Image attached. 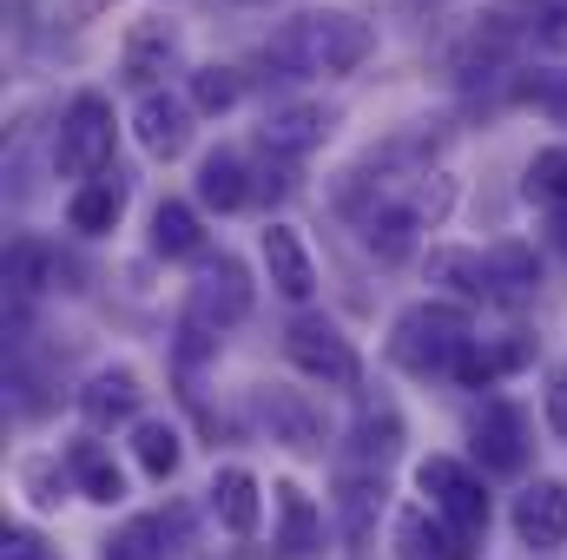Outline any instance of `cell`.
<instances>
[{
	"label": "cell",
	"mask_w": 567,
	"mask_h": 560,
	"mask_svg": "<svg viewBox=\"0 0 567 560\" xmlns=\"http://www.w3.org/2000/svg\"><path fill=\"white\" fill-rule=\"evenodd\" d=\"M265 271H271V283H278L290 303H303V297L317 290L310 251H303V238H297L290 225H271V231H265Z\"/></svg>",
	"instance_id": "5bb4252c"
},
{
	"label": "cell",
	"mask_w": 567,
	"mask_h": 560,
	"mask_svg": "<svg viewBox=\"0 0 567 560\" xmlns=\"http://www.w3.org/2000/svg\"><path fill=\"white\" fill-rule=\"evenodd\" d=\"M0 560H53V554L40 548V535H27V528H7V548H0Z\"/></svg>",
	"instance_id": "836d02e7"
},
{
	"label": "cell",
	"mask_w": 567,
	"mask_h": 560,
	"mask_svg": "<svg viewBox=\"0 0 567 560\" xmlns=\"http://www.w3.org/2000/svg\"><path fill=\"white\" fill-rule=\"evenodd\" d=\"M212 508H218V521H225L231 535H251V528H258V481H251L245 468H225V475L212 481Z\"/></svg>",
	"instance_id": "d4e9b609"
},
{
	"label": "cell",
	"mask_w": 567,
	"mask_h": 560,
	"mask_svg": "<svg viewBox=\"0 0 567 560\" xmlns=\"http://www.w3.org/2000/svg\"><path fill=\"white\" fill-rule=\"evenodd\" d=\"M515 535L528 548H561L567 541V488L561 481H528L515 495Z\"/></svg>",
	"instance_id": "ba28073f"
},
{
	"label": "cell",
	"mask_w": 567,
	"mask_h": 560,
	"mask_svg": "<svg viewBox=\"0 0 567 560\" xmlns=\"http://www.w3.org/2000/svg\"><path fill=\"white\" fill-rule=\"evenodd\" d=\"M475 455H482V468H495V475H522V462H528V416L515 409V403H482L475 409Z\"/></svg>",
	"instance_id": "52a82bcc"
},
{
	"label": "cell",
	"mask_w": 567,
	"mask_h": 560,
	"mask_svg": "<svg viewBox=\"0 0 567 560\" xmlns=\"http://www.w3.org/2000/svg\"><path fill=\"white\" fill-rule=\"evenodd\" d=\"M66 475L80 481L86 501H106V508L126 501V475H120V462H113L100 442H73V448H66Z\"/></svg>",
	"instance_id": "ffe728a7"
},
{
	"label": "cell",
	"mask_w": 567,
	"mask_h": 560,
	"mask_svg": "<svg viewBox=\"0 0 567 560\" xmlns=\"http://www.w3.org/2000/svg\"><path fill=\"white\" fill-rule=\"evenodd\" d=\"M548 238H555V251L567 258V211H548Z\"/></svg>",
	"instance_id": "d590c367"
},
{
	"label": "cell",
	"mask_w": 567,
	"mask_h": 560,
	"mask_svg": "<svg viewBox=\"0 0 567 560\" xmlns=\"http://www.w3.org/2000/svg\"><path fill=\"white\" fill-rule=\"evenodd\" d=\"M238 106V73L231 66H198L192 73V113H231Z\"/></svg>",
	"instance_id": "4dcf8cb0"
},
{
	"label": "cell",
	"mask_w": 567,
	"mask_h": 560,
	"mask_svg": "<svg viewBox=\"0 0 567 560\" xmlns=\"http://www.w3.org/2000/svg\"><path fill=\"white\" fill-rule=\"evenodd\" d=\"M528 33L542 40V46H567V0H528Z\"/></svg>",
	"instance_id": "d6a6232c"
},
{
	"label": "cell",
	"mask_w": 567,
	"mask_h": 560,
	"mask_svg": "<svg viewBox=\"0 0 567 560\" xmlns=\"http://www.w3.org/2000/svg\"><path fill=\"white\" fill-rule=\"evenodd\" d=\"M403 541H410V554H435V560H475V535H462V528H423V515H403Z\"/></svg>",
	"instance_id": "f1b7e54d"
},
{
	"label": "cell",
	"mask_w": 567,
	"mask_h": 560,
	"mask_svg": "<svg viewBox=\"0 0 567 560\" xmlns=\"http://www.w3.org/2000/svg\"><path fill=\"white\" fill-rule=\"evenodd\" d=\"M337 508H343V535L363 548V541H370V528H377V515H383V481L343 475V488H337Z\"/></svg>",
	"instance_id": "484cf974"
},
{
	"label": "cell",
	"mask_w": 567,
	"mask_h": 560,
	"mask_svg": "<svg viewBox=\"0 0 567 560\" xmlns=\"http://www.w3.org/2000/svg\"><path fill=\"white\" fill-rule=\"evenodd\" d=\"M245 310H251V278H245V265H238V258H212V265L198 271V283H192L185 323L205 330V336H218V330L245 323Z\"/></svg>",
	"instance_id": "5b68a950"
},
{
	"label": "cell",
	"mask_w": 567,
	"mask_h": 560,
	"mask_svg": "<svg viewBox=\"0 0 567 560\" xmlns=\"http://www.w3.org/2000/svg\"><path fill=\"white\" fill-rule=\"evenodd\" d=\"M416 488L442 508V521H449V528H462V535H475V541H482V528H488V495H482V481H475L462 462L429 455L423 468H416Z\"/></svg>",
	"instance_id": "8992f818"
},
{
	"label": "cell",
	"mask_w": 567,
	"mask_h": 560,
	"mask_svg": "<svg viewBox=\"0 0 567 560\" xmlns=\"http://www.w3.org/2000/svg\"><path fill=\"white\" fill-rule=\"evenodd\" d=\"M548 428H555V435H567V370H555V376H548Z\"/></svg>",
	"instance_id": "e575fe53"
},
{
	"label": "cell",
	"mask_w": 567,
	"mask_h": 560,
	"mask_svg": "<svg viewBox=\"0 0 567 560\" xmlns=\"http://www.w3.org/2000/svg\"><path fill=\"white\" fill-rule=\"evenodd\" d=\"M429 283H449L462 303H495L488 258H482V251H462V245H442V251H429Z\"/></svg>",
	"instance_id": "4fadbf2b"
},
{
	"label": "cell",
	"mask_w": 567,
	"mask_h": 560,
	"mask_svg": "<svg viewBox=\"0 0 567 560\" xmlns=\"http://www.w3.org/2000/svg\"><path fill=\"white\" fill-rule=\"evenodd\" d=\"M172 535H185V515H140V521H126L113 541H106V560H165V541Z\"/></svg>",
	"instance_id": "7402d4cb"
},
{
	"label": "cell",
	"mask_w": 567,
	"mask_h": 560,
	"mask_svg": "<svg viewBox=\"0 0 567 560\" xmlns=\"http://www.w3.org/2000/svg\"><path fill=\"white\" fill-rule=\"evenodd\" d=\"M488 278H495V303H508V310H522V303H535V290H542V265H535V251L528 245H495L488 251Z\"/></svg>",
	"instance_id": "ac0fdd59"
},
{
	"label": "cell",
	"mask_w": 567,
	"mask_h": 560,
	"mask_svg": "<svg viewBox=\"0 0 567 560\" xmlns=\"http://www.w3.org/2000/svg\"><path fill=\"white\" fill-rule=\"evenodd\" d=\"M515 100L567 126V73H515Z\"/></svg>",
	"instance_id": "f546056e"
},
{
	"label": "cell",
	"mask_w": 567,
	"mask_h": 560,
	"mask_svg": "<svg viewBox=\"0 0 567 560\" xmlns=\"http://www.w3.org/2000/svg\"><path fill=\"white\" fill-rule=\"evenodd\" d=\"M133 455H140V468L152 481H172V475H178V455H185V448H178V428H172V422H140V428H133Z\"/></svg>",
	"instance_id": "4316f807"
},
{
	"label": "cell",
	"mask_w": 567,
	"mask_h": 560,
	"mask_svg": "<svg viewBox=\"0 0 567 560\" xmlns=\"http://www.w3.org/2000/svg\"><path fill=\"white\" fill-rule=\"evenodd\" d=\"M528 356H535V343H528V336H508V343H468V350L455 356V370H449V376H455L462 390H495V383H502L508 370H522Z\"/></svg>",
	"instance_id": "8fae6325"
},
{
	"label": "cell",
	"mask_w": 567,
	"mask_h": 560,
	"mask_svg": "<svg viewBox=\"0 0 567 560\" xmlns=\"http://www.w3.org/2000/svg\"><path fill=\"white\" fill-rule=\"evenodd\" d=\"M278 495V554L284 560H310L317 548H323V528H317V508H310V495L297 488V481H278L271 488Z\"/></svg>",
	"instance_id": "9a60e30c"
},
{
	"label": "cell",
	"mask_w": 567,
	"mask_h": 560,
	"mask_svg": "<svg viewBox=\"0 0 567 560\" xmlns=\"http://www.w3.org/2000/svg\"><path fill=\"white\" fill-rule=\"evenodd\" d=\"M198 198H205L212 211H238V205L251 198V178H245V158H238V152H212V158L198 165Z\"/></svg>",
	"instance_id": "603a6c76"
},
{
	"label": "cell",
	"mask_w": 567,
	"mask_h": 560,
	"mask_svg": "<svg viewBox=\"0 0 567 560\" xmlns=\"http://www.w3.org/2000/svg\"><path fill=\"white\" fill-rule=\"evenodd\" d=\"M370 46H377L370 20H357L343 7H310L265 40V66L284 80H330V73H357L370 60Z\"/></svg>",
	"instance_id": "6da1fadb"
},
{
	"label": "cell",
	"mask_w": 567,
	"mask_h": 560,
	"mask_svg": "<svg viewBox=\"0 0 567 560\" xmlns=\"http://www.w3.org/2000/svg\"><path fill=\"white\" fill-rule=\"evenodd\" d=\"M396 442H403V428H396V409L390 403H363V416H357V448L363 455H396Z\"/></svg>",
	"instance_id": "1f68e13d"
},
{
	"label": "cell",
	"mask_w": 567,
	"mask_h": 560,
	"mask_svg": "<svg viewBox=\"0 0 567 560\" xmlns=\"http://www.w3.org/2000/svg\"><path fill=\"white\" fill-rule=\"evenodd\" d=\"M178 66V27L172 20H140L126 33V80L133 86H158Z\"/></svg>",
	"instance_id": "30bf717a"
},
{
	"label": "cell",
	"mask_w": 567,
	"mask_h": 560,
	"mask_svg": "<svg viewBox=\"0 0 567 560\" xmlns=\"http://www.w3.org/2000/svg\"><path fill=\"white\" fill-rule=\"evenodd\" d=\"M120 211H126V185H120V172L106 178H86L80 191H73V205H66V225L73 231H86V238H100V231H113L120 225Z\"/></svg>",
	"instance_id": "e0dca14e"
},
{
	"label": "cell",
	"mask_w": 567,
	"mask_h": 560,
	"mask_svg": "<svg viewBox=\"0 0 567 560\" xmlns=\"http://www.w3.org/2000/svg\"><path fill=\"white\" fill-rule=\"evenodd\" d=\"M258 133H265V152L297 158V152H310V145L330 139V113H323V106H278Z\"/></svg>",
	"instance_id": "2e32d148"
},
{
	"label": "cell",
	"mask_w": 567,
	"mask_h": 560,
	"mask_svg": "<svg viewBox=\"0 0 567 560\" xmlns=\"http://www.w3.org/2000/svg\"><path fill=\"white\" fill-rule=\"evenodd\" d=\"M198 245H205L198 211L178 205V198H165V205L152 211V251H158V258H198Z\"/></svg>",
	"instance_id": "cb8c5ba5"
},
{
	"label": "cell",
	"mask_w": 567,
	"mask_h": 560,
	"mask_svg": "<svg viewBox=\"0 0 567 560\" xmlns=\"http://www.w3.org/2000/svg\"><path fill=\"white\" fill-rule=\"evenodd\" d=\"M53 158H60L66 172H80V178H100V172L113 165V100L80 93V100L66 106V120H60Z\"/></svg>",
	"instance_id": "277c9868"
},
{
	"label": "cell",
	"mask_w": 567,
	"mask_h": 560,
	"mask_svg": "<svg viewBox=\"0 0 567 560\" xmlns=\"http://www.w3.org/2000/svg\"><path fill=\"white\" fill-rule=\"evenodd\" d=\"M416 231H423V218L396 198V205H377V211H363V245L383 258V265H396V258H410L416 251Z\"/></svg>",
	"instance_id": "d6986e66"
},
{
	"label": "cell",
	"mask_w": 567,
	"mask_h": 560,
	"mask_svg": "<svg viewBox=\"0 0 567 560\" xmlns=\"http://www.w3.org/2000/svg\"><path fill=\"white\" fill-rule=\"evenodd\" d=\"M140 376L133 370H100L86 390H80V409H86V422L93 428H113V422H133L140 416Z\"/></svg>",
	"instance_id": "7c38bea8"
},
{
	"label": "cell",
	"mask_w": 567,
	"mask_h": 560,
	"mask_svg": "<svg viewBox=\"0 0 567 560\" xmlns=\"http://www.w3.org/2000/svg\"><path fill=\"white\" fill-rule=\"evenodd\" d=\"M265 422H271V442L323 448V422H317V409H310L297 390H271V396H265Z\"/></svg>",
	"instance_id": "44dd1931"
},
{
	"label": "cell",
	"mask_w": 567,
	"mask_h": 560,
	"mask_svg": "<svg viewBox=\"0 0 567 560\" xmlns=\"http://www.w3.org/2000/svg\"><path fill=\"white\" fill-rule=\"evenodd\" d=\"M133 133H140V145L152 152V158H178L185 139H192V106H185V100H172V93H145Z\"/></svg>",
	"instance_id": "9c48e42d"
},
{
	"label": "cell",
	"mask_w": 567,
	"mask_h": 560,
	"mask_svg": "<svg viewBox=\"0 0 567 560\" xmlns=\"http://www.w3.org/2000/svg\"><path fill=\"white\" fill-rule=\"evenodd\" d=\"M522 191H528L535 205H548V211H567V145H548V152L528 158Z\"/></svg>",
	"instance_id": "83f0119b"
},
{
	"label": "cell",
	"mask_w": 567,
	"mask_h": 560,
	"mask_svg": "<svg viewBox=\"0 0 567 560\" xmlns=\"http://www.w3.org/2000/svg\"><path fill=\"white\" fill-rule=\"evenodd\" d=\"M284 356H290L310 383H323V390H357V376H363L357 350H350L323 317H297V323L284 330Z\"/></svg>",
	"instance_id": "3957f363"
},
{
	"label": "cell",
	"mask_w": 567,
	"mask_h": 560,
	"mask_svg": "<svg viewBox=\"0 0 567 560\" xmlns=\"http://www.w3.org/2000/svg\"><path fill=\"white\" fill-rule=\"evenodd\" d=\"M475 343V317L468 303H410L390 330V363L410 370V376H435V370H455V356Z\"/></svg>",
	"instance_id": "7a4b0ae2"
}]
</instances>
